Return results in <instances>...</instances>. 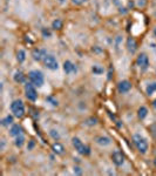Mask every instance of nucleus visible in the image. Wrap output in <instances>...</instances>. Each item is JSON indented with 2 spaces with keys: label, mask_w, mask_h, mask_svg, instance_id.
Segmentation results:
<instances>
[{
  "label": "nucleus",
  "mask_w": 156,
  "mask_h": 176,
  "mask_svg": "<svg viewBox=\"0 0 156 176\" xmlns=\"http://www.w3.org/2000/svg\"><path fill=\"white\" fill-rule=\"evenodd\" d=\"M154 166H155V167H156V159H155V160H154Z\"/></svg>",
  "instance_id": "c85d7f7f"
},
{
  "label": "nucleus",
  "mask_w": 156,
  "mask_h": 176,
  "mask_svg": "<svg viewBox=\"0 0 156 176\" xmlns=\"http://www.w3.org/2000/svg\"><path fill=\"white\" fill-rule=\"evenodd\" d=\"M14 81L18 82V83H25V81H26V75H25L22 72L18 71V72H15V74H14Z\"/></svg>",
  "instance_id": "4468645a"
},
{
  "label": "nucleus",
  "mask_w": 156,
  "mask_h": 176,
  "mask_svg": "<svg viewBox=\"0 0 156 176\" xmlns=\"http://www.w3.org/2000/svg\"><path fill=\"white\" fill-rule=\"evenodd\" d=\"M73 1V4H75V5H82L85 1H87V0H72Z\"/></svg>",
  "instance_id": "393cba45"
},
{
  "label": "nucleus",
  "mask_w": 156,
  "mask_h": 176,
  "mask_svg": "<svg viewBox=\"0 0 156 176\" xmlns=\"http://www.w3.org/2000/svg\"><path fill=\"white\" fill-rule=\"evenodd\" d=\"M14 143H15V146L17 147H22L24 146V143H25V136L22 135V134H20V135H18L17 137H15V141H14Z\"/></svg>",
  "instance_id": "a211bd4d"
},
{
  "label": "nucleus",
  "mask_w": 156,
  "mask_h": 176,
  "mask_svg": "<svg viewBox=\"0 0 156 176\" xmlns=\"http://www.w3.org/2000/svg\"><path fill=\"white\" fill-rule=\"evenodd\" d=\"M51 135H52L55 140H58V139H59V134H58V133H55V130H51Z\"/></svg>",
  "instance_id": "a878e982"
},
{
  "label": "nucleus",
  "mask_w": 156,
  "mask_h": 176,
  "mask_svg": "<svg viewBox=\"0 0 156 176\" xmlns=\"http://www.w3.org/2000/svg\"><path fill=\"white\" fill-rule=\"evenodd\" d=\"M52 149H53V152L55 153V154H58V155H60V154H62L64 153V146H62L61 143H59V142H55L53 146H52Z\"/></svg>",
  "instance_id": "2eb2a0df"
},
{
  "label": "nucleus",
  "mask_w": 156,
  "mask_h": 176,
  "mask_svg": "<svg viewBox=\"0 0 156 176\" xmlns=\"http://www.w3.org/2000/svg\"><path fill=\"white\" fill-rule=\"evenodd\" d=\"M112 160H113V163H114L115 166L120 167V166H122V164L124 163V155L122 154V152L115 150V152L113 153V155H112Z\"/></svg>",
  "instance_id": "6e6552de"
},
{
  "label": "nucleus",
  "mask_w": 156,
  "mask_h": 176,
  "mask_svg": "<svg viewBox=\"0 0 156 176\" xmlns=\"http://www.w3.org/2000/svg\"><path fill=\"white\" fill-rule=\"evenodd\" d=\"M127 49H128V52L132 53V54H134V53L137 51V44H136V41H135L133 38H129V39L127 40Z\"/></svg>",
  "instance_id": "f8f14e48"
},
{
  "label": "nucleus",
  "mask_w": 156,
  "mask_h": 176,
  "mask_svg": "<svg viewBox=\"0 0 156 176\" xmlns=\"http://www.w3.org/2000/svg\"><path fill=\"white\" fill-rule=\"evenodd\" d=\"M12 123H13V116H11V115H7L5 119L1 120V125L5 126V127H7V126H10Z\"/></svg>",
  "instance_id": "6ab92c4d"
},
{
  "label": "nucleus",
  "mask_w": 156,
  "mask_h": 176,
  "mask_svg": "<svg viewBox=\"0 0 156 176\" xmlns=\"http://www.w3.org/2000/svg\"><path fill=\"white\" fill-rule=\"evenodd\" d=\"M147 115H148V109H147L144 106L140 107V108H139V112H137V116L140 117L141 120H143Z\"/></svg>",
  "instance_id": "f3484780"
},
{
  "label": "nucleus",
  "mask_w": 156,
  "mask_h": 176,
  "mask_svg": "<svg viewBox=\"0 0 156 176\" xmlns=\"http://www.w3.org/2000/svg\"><path fill=\"white\" fill-rule=\"evenodd\" d=\"M59 1H60V3H64V1H65V0H59Z\"/></svg>",
  "instance_id": "7c9ffc66"
},
{
  "label": "nucleus",
  "mask_w": 156,
  "mask_h": 176,
  "mask_svg": "<svg viewBox=\"0 0 156 176\" xmlns=\"http://www.w3.org/2000/svg\"><path fill=\"white\" fill-rule=\"evenodd\" d=\"M92 71H93V73H94V74H102L103 73V68L102 67H100V66H93V68H92Z\"/></svg>",
  "instance_id": "5701e85b"
},
{
  "label": "nucleus",
  "mask_w": 156,
  "mask_h": 176,
  "mask_svg": "<svg viewBox=\"0 0 156 176\" xmlns=\"http://www.w3.org/2000/svg\"><path fill=\"white\" fill-rule=\"evenodd\" d=\"M64 71L66 74H73V73H76L78 69H76V66L72 61L67 60L64 62Z\"/></svg>",
  "instance_id": "9d476101"
},
{
  "label": "nucleus",
  "mask_w": 156,
  "mask_h": 176,
  "mask_svg": "<svg viewBox=\"0 0 156 176\" xmlns=\"http://www.w3.org/2000/svg\"><path fill=\"white\" fill-rule=\"evenodd\" d=\"M74 171H76L78 174H81V170H80V168H79V167H75V168H74Z\"/></svg>",
  "instance_id": "bb28decb"
},
{
  "label": "nucleus",
  "mask_w": 156,
  "mask_h": 176,
  "mask_svg": "<svg viewBox=\"0 0 156 176\" xmlns=\"http://www.w3.org/2000/svg\"><path fill=\"white\" fill-rule=\"evenodd\" d=\"M32 55H33V58H34V60L41 61V60H44V59H45V56L47 55V53H46L45 49H39V48H37V49L33 51Z\"/></svg>",
  "instance_id": "9b49d317"
},
{
  "label": "nucleus",
  "mask_w": 156,
  "mask_h": 176,
  "mask_svg": "<svg viewBox=\"0 0 156 176\" xmlns=\"http://www.w3.org/2000/svg\"><path fill=\"white\" fill-rule=\"evenodd\" d=\"M21 133H22V128H21L19 125H13L12 128L10 129V135H11V136H14V137H17L18 135H20Z\"/></svg>",
  "instance_id": "ddd939ff"
},
{
  "label": "nucleus",
  "mask_w": 156,
  "mask_h": 176,
  "mask_svg": "<svg viewBox=\"0 0 156 176\" xmlns=\"http://www.w3.org/2000/svg\"><path fill=\"white\" fill-rule=\"evenodd\" d=\"M136 64H137V66H139L141 69H143V71H146V69L148 68V66H149V59H148V56H147L146 53H141V54L137 56Z\"/></svg>",
  "instance_id": "0eeeda50"
},
{
  "label": "nucleus",
  "mask_w": 156,
  "mask_h": 176,
  "mask_svg": "<svg viewBox=\"0 0 156 176\" xmlns=\"http://www.w3.org/2000/svg\"><path fill=\"white\" fill-rule=\"evenodd\" d=\"M72 143H73V146H74L75 150H76L79 154H81V155H89V154H90L89 147H87L86 144H83L82 141H81L79 137H73Z\"/></svg>",
  "instance_id": "20e7f679"
},
{
  "label": "nucleus",
  "mask_w": 156,
  "mask_h": 176,
  "mask_svg": "<svg viewBox=\"0 0 156 176\" xmlns=\"http://www.w3.org/2000/svg\"><path fill=\"white\" fill-rule=\"evenodd\" d=\"M46 100H47L48 102H51V103H52L53 106H58V100H55V99H54L53 96H48V98H47Z\"/></svg>",
  "instance_id": "b1692460"
},
{
  "label": "nucleus",
  "mask_w": 156,
  "mask_h": 176,
  "mask_svg": "<svg viewBox=\"0 0 156 176\" xmlns=\"http://www.w3.org/2000/svg\"><path fill=\"white\" fill-rule=\"evenodd\" d=\"M117 88H119L120 93H127V92H129L132 89V83L129 81H127V80H123V81H121L119 83Z\"/></svg>",
  "instance_id": "1a4fd4ad"
},
{
  "label": "nucleus",
  "mask_w": 156,
  "mask_h": 176,
  "mask_svg": "<svg viewBox=\"0 0 156 176\" xmlns=\"http://www.w3.org/2000/svg\"><path fill=\"white\" fill-rule=\"evenodd\" d=\"M96 143L100 146H109L112 143V140L109 137H106V136H99L96 139Z\"/></svg>",
  "instance_id": "dca6fc26"
},
{
  "label": "nucleus",
  "mask_w": 156,
  "mask_h": 176,
  "mask_svg": "<svg viewBox=\"0 0 156 176\" xmlns=\"http://www.w3.org/2000/svg\"><path fill=\"white\" fill-rule=\"evenodd\" d=\"M154 34H155V37H156V28L154 29Z\"/></svg>",
  "instance_id": "c756f323"
},
{
  "label": "nucleus",
  "mask_w": 156,
  "mask_h": 176,
  "mask_svg": "<svg viewBox=\"0 0 156 176\" xmlns=\"http://www.w3.org/2000/svg\"><path fill=\"white\" fill-rule=\"evenodd\" d=\"M11 110L13 113V115L18 119H21V117L25 115V106L24 102L21 100H14L11 103Z\"/></svg>",
  "instance_id": "f03ea898"
},
{
  "label": "nucleus",
  "mask_w": 156,
  "mask_h": 176,
  "mask_svg": "<svg viewBox=\"0 0 156 176\" xmlns=\"http://www.w3.org/2000/svg\"><path fill=\"white\" fill-rule=\"evenodd\" d=\"M133 142H134V144L136 147V149L141 154H146L147 153V150H148V141L143 136H141L140 134H135L133 136Z\"/></svg>",
  "instance_id": "f257e3e1"
},
{
  "label": "nucleus",
  "mask_w": 156,
  "mask_h": 176,
  "mask_svg": "<svg viewBox=\"0 0 156 176\" xmlns=\"http://www.w3.org/2000/svg\"><path fill=\"white\" fill-rule=\"evenodd\" d=\"M28 78H29V81L32 82L35 87H41L45 82L44 74L40 71H31L28 73Z\"/></svg>",
  "instance_id": "7ed1b4c3"
},
{
  "label": "nucleus",
  "mask_w": 156,
  "mask_h": 176,
  "mask_svg": "<svg viewBox=\"0 0 156 176\" xmlns=\"http://www.w3.org/2000/svg\"><path fill=\"white\" fill-rule=\"evenodd\" d=\"M153 106H154V108L156 109V99H155V100L153 101Z\"/></svg>",
  "instance_id": "cd10ccee"
},
{
  "label": "nucleus",
  "mask_w": 156,
  "mask_h": 176,
  "mask_svg": "<svg viewBox=\"0 0 156 176\" xmlns=\"http://www.w3.org/2000/svg\"><path fill=\"white\" fill-rule=\"evenodd\" d=\"M25 94H26V98H27L29 101H32V102L37 101V99H38V93H37L35 87H34V85H33L32 82H27V83L25 85Z\"/></svg>",
  "instance_id": "39448f33"
},
{
  "label": "nucleus",
  "mask_w": 156,
  "mask_h": 176,
  "mask_svg": "<svg viewBox=\"0 0 156 176\" xmlns=\"http://www.w3.org/2000/svg\"><path fill=\"white\" fill-rule=\"evenodd\" d=\"M44 64L51 71H56L59 68V62L55 59V56H53V55H46L44 59Z\"/></svg>",
  "instance_id": "423d86ee"
},
{
  "label": "nucleus",
  "mask_w": 156,
  "mask_h": 176,
  "mask_svg": "<svg viewBox=\"0 0 156 176\" xmlns=\"http://www.w3.org/2000/svg\"><path fill=\"white\" fill-rule=\"evenodd\" d=\"M52 27H53L54 29H60V28H62V21H61L60 19L54 20L53 24H52Z\"/></svg>",
  "instance_id": "4be33fe9"
},
{
  "label": "nucleus",
  "mask_w": 156,
  "mask_h": 176,
  "mask_svg": "<svg viewBox=\"0 0 156 176\" xmlns=\"http://www.w3.org/2000/svg\"><path fill=\"white\" fill-rule=\"evenodd\" d=\"M155 92H156V82H153V83H150L147 87V94L148 95H153Z\"/></svg>",
  "instance_id": "aec40b11"
},
{
  "label": "nucleus",
  "mask_w": 156,
  "mask_h": 176,
  "mask_svg": "<svg viewBox=\"0 0 156 176\" xmlns=\"http://www.w3.org/2000/svg\"><path fill=\"white\" fill-rule=\"evenodd\" d=\"M17 59H18L19 62H24L25 59H26V53H25V51L19 49V52L17 53Z\"/></svg>",
  "instance_id": "412c9836"
}]
</instances>
